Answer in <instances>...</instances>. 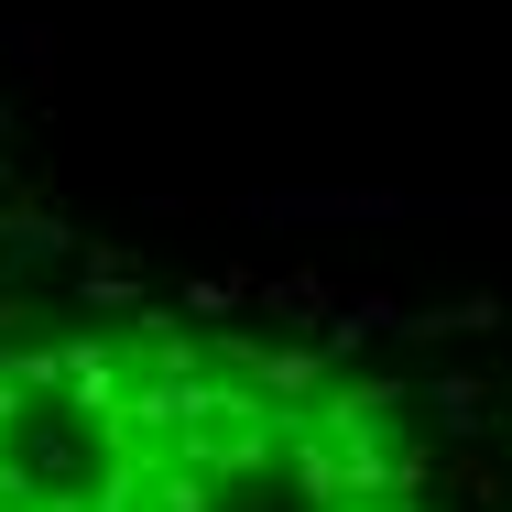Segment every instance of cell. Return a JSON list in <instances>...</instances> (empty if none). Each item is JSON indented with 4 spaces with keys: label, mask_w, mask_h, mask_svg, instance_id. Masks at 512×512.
<instances>
[{
    "label": "cell",
    "mask_w": 512,
    "mask_h": 512,
    "mask_svg": "<svg viewBox=\"0 0 512 512\" xmlns=\"http://www.w3.org/2000/svg\"><path fill=\"white\" fill-rule=\"evenodd\" d=\"M0 512H425V469L316 349L77 316L0 338Z\"/></svg>",
    "instance_id": "cell-1"
}]
</instances>
